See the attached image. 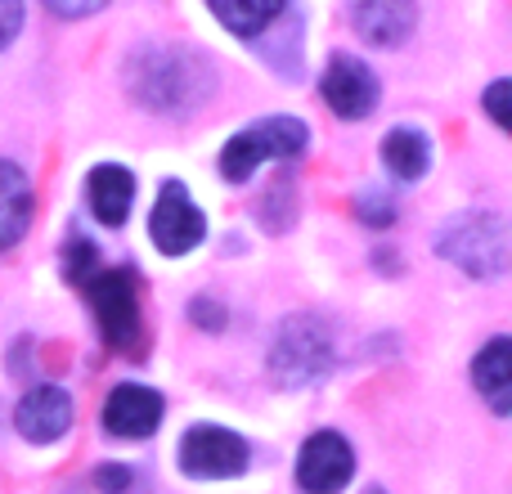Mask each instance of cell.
<instances>
[{
  "instance_id": "obj_13",
  "label": "cell",
  "mask_w": 512,
  "mask_h": 494,
  "mask_svg": "<svg viewBox=\"0 0 512 494\" xmlns=\"http://www.w3.org/2000/svg\"><path fill=\"white\" fill-rule=\"evenodd\" d=\"M86 198H90V212H95V221L108 225V230H117V225H126V216H131L135 176L126 167H117V162H104V167L90 171Z\"/></svg>"
},
{
  "instance_id": "obj_1",
  "label": "cell",
  "mask_w": 512,
  "mask_h": 494,
  "mask_svg": "<svg viewBox=\"0 0 512 494\" xmlns=\"http://www.w3.org/2000/svg\"><path fill=\"white\" fill-rule=\"evenodd\" d=\"M126 86L153 113H185V108L203 104L212 90V68L203 54L180 50V45H158V50H140L126 63Z\"/></svg>"
},
{
  "instance_id": "obj_10",
  "label": "cell",
  "mask_w": 512,
  "mask_h": 494,
  "mask_svg": "<svg viewBox=\"0 0 512 494\" xmlns=\"http://www.w3.org/2000/svg\"><path fill=\"white\" fill-rule=\"evenodd\" d=\"M162 423V396L153 387L140 382H122V387L108 391L104 400V432L122 436V441H144L153 436Z\"/></svg>"
},
{
  "instance_id": "obj_14",
  "label": "cell",
  "mask_w": 512,
  "mask_h": 494,
  "mask_svg": "<svg viewBox=\"0 0 512 494\" xmlns=\"http://www.w3.org/2000/svg\"><path fill=\"white\" fill-rule=\"evenodd\" d=\"M27 225H32V185H27L23 167L0 158V252L23 243Z\"/></svg>"
},
{
  "instance_id": "obj_4",
  "label": "cell",
  "mask_w": 512,
  "mask_h": 494,
  "mask_svg": "<svg viewBox=\"0 0 512 494\" xmlns=\"http://www.w3.org/2000/svg\"><path fill=\"white\" fill-rule=\"evenodd\" d=\"M95 310V324L104 342L122 355L144 351V324H140V297H135V279L126 270H90L81 279Z\"/></svg>"
},
{
  "instance_id": "obj_19",
  "label": "cell",
  "mask_w": 512,
  "mask_h": 494,
  "mask_svg": "<svg viewBox=\"0 0 512 494\" xmlns=\"http://www.w3.org/2000/svg\"><path fill=\"white\" fill-rule=\"evenodd\" d=\"M63 274H68L72 283H81L90 270H99V252H95V243H86V239H72L68 243V252H63Z\"/></svg>"
},
{
  "instance_id": "obj_8",
  "label": "cell",
  "mask_w": 512,
  "mask_h": 494,
  "mask_svg": "<svg viewBox=\"0 0 512 494\" xmlns=\"http://www.w3.org/2000/svg\"><path fill=\"white\" fill-rule=\"evenodd\" d=\"M319 95H324V104L333 108L342 122H360V117H369L373 108H378L382 90L364 59H355V54H333L324 77H319Z\"/></svg>"
},
{
  "instance_id": "obj_15",
  "label": "cell",
  "mask_w": 512,
  "mask_h": 494,
  "mask_svg": "<svg viewBox=\"0 0 512 494\" xmlns=\"http://www.w3.org/2000/svg\"><path fill=\"white\" fill-rule=\"evenodd\" d=\"M472 382L486 396L495 414H512V342L508 337H490L486 351L472 360Z\"/></svg>"
},
{
  "instance_id": "obj_22",
  "label": "cell",
  "mask_w": 512,
  "mask_h": 494,
  "mask_svg": "<svg viewBox=\"0 0 512 494\" xmlns=\"http://www.w3.org/2000/svg\"><path fill=\"white\" fill-rule=\"evenodd\" d=\"M45 5L63 18H86V14H95V9H104L108 0H45Z\"/></svg>"
},
{
  "instance_id": "obj_5",
  "label": "cell",
  "mask_w": 512,
  "mask_h": 494,
  "mask_svg": "<svg viewBox=\"0 0 512 494\" xmlns=\"http://www.w3.org/2000/svg\"><path fill=\"white\" fill-rule=\"evenodd\" d=\"M306 140H310L306 122H297V117H265V122L239 131L221 149V176L230 180V185H243L261 162L301 158V153H306Z\"/></svg>"
},
{
  "instance_id": "obj_23",
  "label": "cell",
  "mask_w": 512,
  "mask_h": 494,
  "mask_svg": "<svg viewBox=\"0 0 512 494\" xmlns=\"http://www.w3.org/2000/svg\"><path fill=\"white\" fill-rule=\"evenodd\" d=\"M194 319H198L203 328H225V310H216L212 297H198V301H194Z\"/></svg>"
},
{
  "instance_id": "obj_6",
  "label": "cell",
  "mask_w": 512,
  "mask_h": 494,
  "mask_svg": "<svg viewBox=\"0 0 512 494\" xmlns=\"http://www.w3.org/2000/svg\"><path fill=\"white\" fill-rule=\"evenodd\" d=\"M248 468V441L239 432H225V427H189L185 441H180V472L198 481H225L239 477Z\"/></svg>"
},
{
  "instance_id": "obj_2",
  "label": "cell",
  "mask_w": 512,
  "mask_h": 494,
  "mask_svg": "<svg viewBox=\"0 0 512 494\" xmlns=\"http://www.w3.org/2000/svg\"><path fill=\"white\" fill-rule=\"evenodd\" d=\"M436 252L463 274L477 279H499L508 270V225L495 212H459L454 221L441 225Z\"/></svg>"
},
{
  "instance_id": "obj_11",
  "label": "cell",
  "mask_w": 512,
  "mask_h": 494,
  "mask_svg": "<svg viewBox=\"0 0 512 494\" xmlns=\"http://www.w3.org/2000/svg\"><path fill=\"white\" fill-rule=\"evenodd\" d=\"M14 427L36 445L59 441V436L72 427V396L63 387H54V382H41V387H32L23 400H18Z\"/></svg>"
},
{
  "instance_id": "obj_21",
  "label": "cell",
  "mask_w": 512,
  "mask_h": 494,
  "mask_svg": "<svg viewBox=\"0 0 512 494\" xmlns=\"http://www.w3.org/2000/svg\"><path fill=\"white\" fill-rule=\"evenodd\" d=\"M18 27H23V0H0V50L18 36Z\"/></svg>"
},
{
  "instance_id": "obj_18",
  "label": "cell",
  "mask_w": 512,
  "mask_h": 494,
  "mask_svg": "<svg viewBox=\"0 0 512 494\" xmlns=\"http://www.w3.org/2000/svg\"><path fill=\"white\" fill-rule=\"evenodd\" d=\"M355 216L360 221H369L373 230H387L391 221H396V203H391V194L387 189H360V198H355Z\"/></svg>"
},
{
  "instance_id": "obj_9",
  "label": "cell",
  "mask_w": 512,
  "mask_h": 494,
  "mask_svg": "<svg viewBox=\"0 0 512 494\" xmlns=\"http://www.w3.org/2000/svg\"><path fill=\"white\" fill-rule=\"evenodd\" d=\"M351 477H355V450L346 445V436L315 432L306 445H301L297 486L306 494H337V490H346Z\"/></svg>"
},
{
  "instance_id": "obj_24",
  "label": "cell",
  "mask_w": 512,
  "mask_h": 494,
  "mask_svg": "<svg viewBox=\"0 0 512 494\" xmlns=\"http://www.w3.org/2000/svg\"><path fill=\"white\" fill-rule=\"evenodd\" d=\"M99 486H104V494H122L131 486V468H99Z\"/></svg>"
},
{
  "instance_id": "obj_3",
  "label": "cell",
  "mask_w": 512,
  "mask_h": 494,
  "mask_svg": "<svg viewBox=\"0 0 512 494\" xmlns=\"http://www.w3.org/2000/svg\"><path fill=\"white\" fill-rule=\"evenodd\" d=\"M333 369V328L319 315L283 319L270 346V373L279 387H310Z\"/></svg>"
},
{
  "instance_id": "obj_17",
  "label": "cell",
  "mask_w": 512,
  "mask_h": 494,
  "mask_svg": "<svg viewBox=\"0 0 512 494\" xmlns=\"http://www.w3.org/2000/svg\"><path fill=\"white\" fill-rule=\"evenodd\" d=\"M207 5L221 18V27H230L234 36H256L283 14L288 0H207Z\"/></svg>"
},
{
  "instance_id": "obj_20",
  "label": "cell",
  "mask_w": 512,
  "mask_h": 494,
  "mask_svg": "<svg viewBox=\"0 0 512 494\" xmlns=\"http://www.w3.org/2000/svg\"><path fill=\"white\" fill-rule=\"evenodd\" d=\"M508 95H512V81H495V86L486 90V113H490V122H495L499 131H508V126H512Z\"/></svg>"
},
{
  "instance_id": "obj_7",
  "label": "cell",
  "mask_w": 512,
  "mask_h": 494,
  "mask_svg": "<svg viewBox=\"0 0 512 494\" xmlns=\"http://www.w3.org/2000/svg\"><path fill=\"white\" fill-rule=\"evenodd\" d=\"M207 234V221L203 212L194 207V198H189L185 185H176V180H167L158 194V203H153V216H149V239L158 247L162 256H185L194 252L198 243H203Z\"/></svg>"
},
{
  "instance_id": "obj_16",
  "label": "cell",
  "mask_w": 512,
  "mask_h": 494,
  "mask_svg": "<svg viewBox=\"0 0 512 494\" xmlns=\"http://www.w3.org/2000/svg\"><path fill=\"white\" fill-rule=\"evenodd\" d=\"M382 162L396 180H418L427 167H432V144H427L423 131L414 126H396V131L382 140Z\"/></svg>"
},
{
  "instance_id": "obj_12",
  "label": "cell",
  "mask_w": 512,
  "mask_h": 494,
  "mask_svg": "<svg viewBox=\"0 0 512 494\" xmlns=\"http://www.w3.org/2000/svg\"><path fill=\"white\" fill-rule=\"evenodd\" d=\"M351 23L378 50H396L409 41L418 23V5L414 0H351Z\"/></svg>"
}]
</instances>
